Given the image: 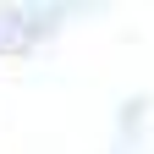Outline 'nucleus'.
Masks as SVG:
<instances>
[]
</instances>
